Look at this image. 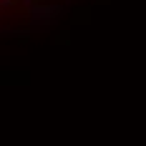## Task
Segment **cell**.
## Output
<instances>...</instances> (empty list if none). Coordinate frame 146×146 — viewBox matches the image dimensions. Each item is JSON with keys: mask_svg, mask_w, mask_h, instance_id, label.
<instances>
[{"mask_svg": "<svg viewBox=\"0 0 146 146\" xmlns=\"http://www.w3.org/2000/svg\"><path fill=\"white\" fill-rule=\"evenodd\" d=\"M63 5H45V3H35V5H30L28 13L35 18V20H40V18H58L63 15Z\"/></svg>", "mask_w": 146, "mask_h": 146, "instance_id": "obj_1", "label": "cell"}, {"mask_svg": "<svg viewBox=\"0 0 146 146\" xmlns=\"http://www.w3.org/2000/svg\"><path fill=\"white\" fill-rule=\"evenodd\" d=\"M88 15H91V10H88V8H76V10H73V23H76V25H86L88 20H91V18H88Z\"/></svg>", "mask_w": 146, "mask_h": 146, "instance_id": "obj_2", "label": "cell"}, {"mask_svg": "<svg viewBox=\"0 0 146 146\" xmlns=\"http://www.w3.org/2000/svg\"><path fill=\"white\" fill-rule=\"evenodd\" d=\"M56 43L58 45H68L71 43V33H68V30H60L58 35H56Z\"/></svg>", "mask_w": 146, "mask_h": 146, "instance_id": "obj_3", "label": "cell"}, {"mask_svg": "<svg viewBox=\"0 0 146 146\" xmlns=\"http://www.w3.org/2000/svg\"><path fill=\"white\" fill-rule=\"evenodd\" d=\"M96 3H98V5H106V3H108V0H96Z\"/></svg>", "mask_w": 146, "mask_h": 146, "instance_id": "obj_4", "label": "cell"}]
</instances>
